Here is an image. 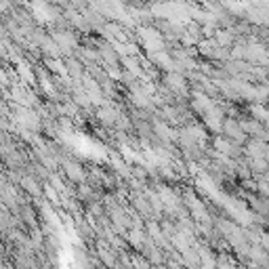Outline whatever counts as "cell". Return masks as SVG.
<instances>
[]
</instances>
